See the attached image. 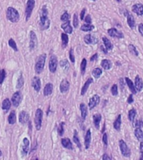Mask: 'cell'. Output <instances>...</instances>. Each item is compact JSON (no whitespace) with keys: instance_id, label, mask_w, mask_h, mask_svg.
Segmentation results:
<instances>
[{"instance_id":"cell-13","label":"cell","mask_w":143,"mask_h":160,"mask_svg":"<svg viewBox=\"0 0 143 160\" xmlns=\"http://www.w3.org/2000/svg\"><path fill=\"white\" fill-rule=\"evenodd\" d=\"M32 87L36 92H40V88H41V81L40 79L38 76H35L32 79Z\"/></svg>"},{"instance_id":"cell-59","label":"cell","mask_w":143,"mask_h":160,"mask_svg":"<svg viewBox=\"0 0 143 160\" xmlns=\"http://www.w3.org/2000/svg\"><path fill=\"white\" fill-rule=\"evenodd\" d=\"M97 58H98V54H95L94 55H92V56L90 57V61L91 62H94L95 60H97Z\"/></svg>"},{"instance_id":"cell-27","label":"cell","mask_w":143,"mask_h":160,"mask_svg":"<svg viewBox=\"0 0 143 160\" xmlns=\"http://www.w3.org/2000/svg\"><path fill=\"white\" fill-rule=\"evenodd\" d=\"M101 115L100 113H97L95 114L93 116V123H94V125L97 129L100 128V123H101Z\"/></svg>"},{"instance_id":"cell-1","label":"cell","mask_w":143,"mask_h":160,"mask_svg":"<svg viewBox=\"0 0 143 160\" xmlns=\"http://www.w3.org/2000/svg\"><path fill=\"white\" fill-rule=\"evenodd\" d=\"M50 21L48 17V9L46 5H44L40 12V26L42 30H45L49 28Z\"/></svg>"},{"instance_id":"cell-58","label":"cell","mask_w":143,"mask_h":160,"mask_svg":"<svg viewBox=\"0 0 143 160\" xmlns=\"http://www.w3.org/2000/svg\"><path fill=\"white\" fill-rule=\"evenodd\" d=\"M119 83H120V88H121V90H123V89H124V86H125L124 79H120Z\"/></svg>"},{"instance_id":"cell-41","label":"cell","mask_w":143,"mask_h":160,"mask_svg":"<svg viewBox=\"0 0 143 160\" xmlns=\"http://www.w3.org/2000/svg\"><path fill=\"white\" fill-rule=\"evenodd\" d=\"M128 48H129V51H130L131 54H132L135 55V56H138L139 53H138V51H137V49L135 48V45H133V44H129Z\"/></svg>"},{"instance_id":"cell-57","label":"cell","mask_w":143,"mask_h":160,"mask_svg":"<svg viewBox=\"0 0 143 160\" xmlns=\"http://www.w3.org/2000/svg\"><path fill=\"white\" fill-rule=\"evenodd\" d=\"M112 158H111L110 155H108L107 153H104V155L102 156V159L103 160H110Z\"/></svg>"},{"instance_id":"cell-61","label":"cell","mask_w":143,"mask_h":160,"mask_svg":"<svg viewBox=\"0 0 143 160\" xmlns=\"http://www.w3.org/2000/svg\"><path fill=\"white\" fill-rule=\"evenodd\" d=\"M116 1H117V2H119V3H120V2H121V0H116Z\"/></svg>"},{"instance_id":"cell-62","label":"cell","mask_w":143,"mask_h":160,"mask_svg":"<svg viewBox=\"0 0 143 160\" xmlns=\"http://www.w3.org/2000/svg\"><path fill=\"white\" fill-rule=\"evenodd\" d=\"M0 156H2V152H1V150H0Z\"/></svg>"},{"instance_id":"cell-60","label":"cell","mask_w":143,"mask_h":160,"mask_svg":"<svg viewBox=\"0 0 143 160\" xmlns=\"http://www.w3.org/2000/svg\"><path fill=\"white\" fill-rule=\"evenodd\" d=\"M101 50L104 53V54H108V50L105 48V46H101Z\"/></svg>"},{"instance_id":"cell-18","label":"cell","mask_w":143,"mask_h":160,"mask_svg":"<svg viewBox=\"0 0 143 160\" xmlns=\"http://www.w3.org/2000/svg\"><path fill=\"white\" fill-rule=\"evenodd\" d=\"M70 89V83L69 81L66 79H63L60 83V90L62 94L64 93H67Z\"/></svg>"},{"instance_id":"cell-10","label":"cell","mask_w":143,"mask_h":160,"mask_svg":"<svg viewBox=\"0 0 143 160\" xmlns=\"http://www.w3.org/2000/svg\"><path fill=\"white\" fill-rule=\"evenodd\" d=\"M12 104L14 105V107H18V105L20 104L21 103V101H22V94H21V93L20 92H16L14 93V94H13V96H12Z\"/></svg>"},{"instance_id":"cell-7","label":"cell","mask_w":143,"mask_h":160,"mask_svg":"<svg viewBox=\"0 0 143 160\" xmlns=\"http://www.w3.org/2000/svg\"><path fill=\"white\" fill-rule=\"evenodd\" d=\"M57 66H58V59L57 57L55 54H52L49 58V68L51 73H55L57 70Z\"/></svg>"},{"instance_id":"cell-39","label":"cell","mask_w":143,"mask_h":160,"mask_svg":"<svg viewBox=\"0 0 143 160\" xmlns=\"http://www.w3.org/2000/svg\"><path fill=\"white\" fill-rule=\"evenodd\" d=\"M135 116H136V110L134 108H131L129 112H128V119L131 122H133L135 119Z\"/></svg>"},{"instance_id":"cell-5","label":"cell","mask_w":143,"mask_h":160,"mask_svg":"<svg viewBox=\"0 0 143 160\" xmlns=\"http://www.w3.org/2000/svg\"><path fill=\"white\" fill-rule=\"evenodd\" d=\"M35 6V0H28L25 8V20L28 21L32 15V12Z\"/></svg>"},{"instance_id":"cell-46","label":"cell","mask_w":143,"mask_h":160,"mask_svg":"<svg viewBox=\"0 0 143 160\" xmlns=\"http://www.w3.org/2000/svg\"><path fill=\"white\" fill-rule=\"evenodd\" d=\"M73 25H74V28H77L79 26V18H78L77 14H74V17H73Z\"/></svg>"},{"instance_id":"cell-32","label":"cell","mask_w":143,"mask_h":160,"mask_svg":"<svg viewBox=\"0 0 143 160\" xmlns=\"http://www.w3.org/2000/svg\"><path fill=\"white\" fill-rule=\"evenodd\" d=\"M94 28H95V26L92 25L91 24H83V25L80 27V30H81V31H84V32H90V31H92Z\"/></svg>"},{"instance_id":"cell-42","label":"cell","mask_w":143,"mask_h":160,"mask_svg":"<svg viewBox=\"0 0 143 160\" xmlns=\"http://www.w3.org/2000/svg\"><path fill=\"white\" fill-rule=\"evenodd\" d=\"M60 67H61L63 69H64V70H68L69 68H70V64H69L68 60H66V59L62 60V61L60 63Z\"/></svg>"},{"instance_id":"cell-44","label":"cell","mask_w":143,"mask_h":160,"mask_svg":"<svg viewBox=\"0 0 143 160\" xmlns=\"http://www.w3.org/2000/svg\"><path fill=\"white\" fill-rule=\"evenodd\" d=\"M111 94L113 96H116L118 95V85L117 84H113L112 87L111 88Z\"/></svg>"},{"instance_id":"cell-2","label":"cell","mask_w":143,"mask_h":160,"mask_svg":"<svg viewBox=\"0 0 143 160\" xmlns=\"http://www.w3.org/2000/svg\"><path fill=\"white\" fill-rule=\"evenodd\" d=\"M46 54H40V56L37 58L36 59V63H35V73L37 74H40L41 73L43 72L44 68V64H45V60H46Z\"/></svg>"},{"instance_id":"cell-15","label":"cell","mask_w":143,"mask_h":160,"mask_svg":"<svg viewBox=\"0 0 143 160\" xmlns=\"http://www.w3.org/2000/svg\"><path fill=\"white\" fill-rule=\"evenodd\" d=\"M134 85L137 92H141L143 89V80L139 75H136L135 78Z\"/></svg>"},{"instance_id":"cell-25","label":"cell","mask_w":143,"mask_h":160,"mask_svg":"<svg viewBox=\"0 0 143 160\" xmlns=\"http://www.w3.org/2000/svg\"><path fill=\"white\" fill-rule=\"evenodd\" d=\"M125 80H126V83H127V86L129 87V89H130V91L131 92V94H135L137 93V91H136V89H135V85H134L133 82L129 78H125Z\"/></svg>"},{"instance_id":"cell-34","label":"cell","mask_w":143,"mask_h":160,"mask_svg":"<svg viewBox=\"0 0 143 160\" xmlns=\"http://www.w3.org/2000/svg\"><path fill=\"white\" fill-rule=\"evenodd\" d=\"M8 122L9 124H14L16 123V113L15 111H12L9 113L8 118Z\"/></svg>"},{"instance_id":"cell-43","label":"cell","mask_w":143,"mask_h":160,"mask_svg":"<svg viewBox=\"0 0 143 160\" xmlns=\"http://www.w3.org/2000/svg\"><path fill=\"white\" fill-rule=\"evenodd\" d=\"M8 45L13 48L15 52H18V48L17 47V44H16L15 41L13 39H10L8 40Z\"/></svg>"},{"instance_id":"cell-38","label":"cell","mask_w":143,"mask_h":160,"mask_svg":"<svg viewBox=\"0 0 143 160\" xmlns=\"http://www.w3.org/2000/svg\"><path fill=\"white\" fill-rule=\"evenodd\" d=\"M73 140H74V143L78 146L79 148H81V144H80V141H79V137H78V133L76 130L74 131V135H73Z\"/></svg>"},{"instance_id":"cell-29","label":"cell","mask_w":143,"mask_h":160,"mask_svg":"<svg viewBox=\"0 0 143 160\" xmlns=\"http://www.w3.org/2000/svg\"><path fill=\"white\" fill-rule=\"evenodd\" d=\"M134 134H135V138H137L138 141H140V142L143 141V131L142 130V128H135V131H134Z\"/></svg>"},{"instance_id":"cell-17","label":"cell","mask_w":143,"mask_h":160,"mask_svg":"<svg viewBox=\"0 0 143 160\" xmlns=\"http://www.w3.org/2000/svg\"><path fill=\"white\" fill-rule=\"evenodd\" d=\"M84 40H85V43L87 44H96L98 43V39L95 38L92 34H86L84 37Z\"/></svg>"},{"instance_id":"cell-45","label":"cell","mask_w":143,"mask_h":160,"mask_svg":"<svg viewBox=\"0 0 143 160\" xmlns=\"http://www.w3.org/2000/svg\"><path fill=\"white\" fill-rule=\"evenodd\" d=\"M64 123L61 122L60 123L59 127H58V134H59L60 136H62L64 134Z\"/></svg>"},{"instance_id":"cell-14","label":"cell","mask_w":143,"mask_h":160,"mask_svg":"<svg viewBox=\"0 0 143 160\" xmlns=\"http://www.w3.org/2000/svg\"><path fill=\"white\" fill-rule=\"evenodd\" d=\"M131 10L133 13H135L138 16H142L143 15V4L142 3H135L132 6Z\"/></svg>"},{"instance_id":"cell-31","label":"cell","mask_w":143,"mask_h":160,"mask_svg":"<svg viewBox=\"0 0 143 160\" xmlns=\"http://www.w3.org/2000/svg\"><path fill=\"white\" fill-rule=\"evenodd\" d=\"M101 67L103 68L104 69H105V70L111 69V67H112V64H111V62L109 59H103L101 61Z\"/></svg>"},{"instance_id":"cell-20","label":"cell","mask_w":143,"mask_h":160,"mask_svg":"<svg viewBox=\"0 0 143 160\" xmlns=\"http://www.w3.org/2000/svg\"><path fill=\"white\" fill-rule=\"evenodd\" d=\"M93 83V79H91V78H90V79H88L86 80V82L85 83V84L83 85V87L81 88V92H80V94L83 96V95H85L86 94V93L87 92L88 88L90 87V85L91 84Z\"/></svg>"},{"instance_id":"cell-28","label":"cell","mask_w":143,"mask_h":160,"mask_svg":"<svg viewBox=\"0 0 143 160\" xmlns=\"http://www.w3.org/2000/svg\"><path fill=\"white\" fill-rule=\"evenodd\" d=\"M102 41H103L105 48H106L108 51H110V50H111L113 48V44H112V43L111 42V40H109V39L107 37H103L102 38Z\"/></svg>"},{"instance_id":"cell-48","label":"cell","mask_w":143,"mask_h":160,"mask_svg":"<svg viewBox=\"0 0 143 160\" xmlns=\"http://www.w3.org/2000/svg\"><path fill=\"white\" fill-rule=\"evenodd\" d=\"M69 18H70V15H69L68 12L67 11H64L63 13V14L60 17V20L63 21V22H65V21H68Z\"/></svg>"},{"instance_id":"cell-3","label":"cell","mask_w":143,"mask_h":160,"mask_svg":"<svg viewBox=\"0 0 143 160\" xmlns=\"http://www.w3.org/2000/svg\"><path fill=\"white\" fill-rule=\"evenodd\" d=\"M6 17L12 23H17L19 20V14L15 8L13 7H8L6 11Z\"/></svg>"},{"instance_id":"cell-23","label":"cell","mask_w":143,"mask_h":160,"mask_svg":"<svg viewBox=\"0 0 143 160\" xmlns=\"http://www.w3.org/2000/svg\"><path fill=\"white\" fill-rule=\"evenodd\" d=\"M127 24H128V26H129L131 28H134L135 27V21L133 15H132L131 14L128 13L127 15Z\"/></svg>"},{"instance_id":"cell-6","label":"cell","mask_w":143,"mask_h":160,"mask_svg":"<svg viewBox=\"0 0 143 160\" xmlns=\"http://www.w3.org/2000/svg\"><path fill=\"white\" fill-rule=\"evenodd\" d=\"M119 147L120 153H121V154H122L124 157L129 158V157L131 156V150H130V148H128L127 143H126L124 140H122V139L119 140Z\"/></svg>"},{"instance_id":"cell-50","label":"cell","mask_w":143,"mask_h":160,"mask_svg":"<svg viewBox=\"0 0 143 160\" xmlns=\"http://www.w3.org/2000/svg\"><path fill=\"white\" fill-rule=\"evenodd\" d=\"M102 142L105 146H107L108 145V136H107V134L106 133H104L103 136H102Z\"/></svg>"},{"instance_id":"cell-22","label":"cell","mask_w":143,"mask_h":160,"mask_svg":"<svg viewBox=\"0 0 143 160\" xmlns=\"http://www.w3.org/2000/svg\"><path fill=\"white\" fill-rule=\"evenodd\" d=\"M90 142H91V132L90 129H88L85 136V147L88 149L90 146Z\"/></svg>"},{"instance_id":"cell-9","label":"cell","mask_w":143,"mask_h":160,"mask_svg":"<svg viewBox=\"0 0 143 160\" xmlns=\"http://www.w3.org/2000/svg\"><path fill=\"white\" fill-rule=\"evenodd\" d=\"M100 100H101V98L99 95L95 94L94 96H92L90 98V101H89V104H88V107L90 110H92L93 108H95V107L99 104L100 103Z\"/></svg>"},{"instance_id":"cell-36","label":"cell","mask_w":143,"mask_h":160,"mask_svg":"<svg viewBox=\"0 0 143 160\" xmlns=\"http://www.w3.org/2000/svg\"><path fill=\"white\" fill-rule=\"evenodd\" d=\"M24 77H23V74H22V73H20V75H19V77H18V81H17V84H16V88H21L23 86H24Z\"/></svg>"},{"instance_id":"cell-51","label":"cell","mask_w":143,"mask_h":160,"mask_svg":"<svg viewBox=\"0 0 143 160\" xmlns=\"http://www.w3.org/2000/svg\"><path fill=\"white\" fill-rule=\"evenodd\" d=\"M135 128H142L143 127V121L142 120H136L135 123Z\"/></svg>"},{"instance_id":"cell-53","label":"cell","mask_w":143,"mask_h":160,"mask_svg":"<svg viewBox=\"0 0 143 160\" xmlns=\"http://www.w3.org/2000/svg\"><path fill=\"white\" fill-rule=\"evenodd\" d=\"M140 153H141L140 159L143 160V141H142L141 144H140Z\"/></svg>"},{"instance_id":"cell-52","label":"cell","mask_w":143,"mask_h":160,"mask_svg":"<svg viewBox=\"0 0 143 160\" xmlns=\"http://www.w3.org/2000/svg\"><path fill=\"white\" fill-rule=\"evenodd\" d=\"M84 20H85V22H86V24H91V22H92L91 17H90V15H89V14L85 17Z\"/></svg>"},{"instance_id":"cell-24","label":"cell","mask_w":143,"mask_h":160,"mask_svg":"<svg viewBox=\"0 0 143 160\" xmlns=\"http://www.w3.org/2000/svg\"><path fill=\"white\" fill-rule=\"evenodd\" d=\"M53 89L54 86L51 83H49L45 85V87L44 88V96H49L52 93H53Z\"/></svg>"},{"instance_id":"cell-19","label":"cell","mask_w":143,"mask_h":160,"mask_svg":"<svg viewBox=\"0 0 143 160\" xmlns=\"http://www.w3.org/2000/svg\"><path fill=\"white\" fill-rule=\"evenodd\" d=\"M61 144L63 146L64 148H67V149H70L72 150L74 148H73V144H72V142L70 141V138H62L61 139Z\"/></svg>"},{"instance_id":"cell-21","label":"cell","mask_w":143,"mask_h":160,"mask_svg":"<svg viewBox=\"0 0 143 160\" xmlns=\"http://www.w3.org/2000/svg\"><path fill=\"white\" fill-rule=\"evenodd\" d=\"M61 28L63 29L65 33H72L73 32V28L70 25V21H65L62 25H61Z\"/></svg>"},{"instance_id":"cell-26","label":"cell","mask_w":143,"mask_h":160,"mask_svg":"<svg viewBox=\"0 0 143 160\" xmlns=\"http://www.w3.org/2000/svg\"><path fill=\"white\" fill-rule=\"evenodd\" d=\"M79 109H80V113H81V118H82V119L85 120L86 119V116H87L88 113L87 106L85 104H80Z\"/></svg>"},{"instance_id":"cell-12","label":"cell","mask_w":143,"mask_h":160,"mask_svg":"<svg viewBox=\"0 0 143 160\" xmlns=\"http://www.w3.org/2000/svg\"><path fill=\"white\" fill-rule=\"evenodd\" d=\"M29 152V140L27 138H24L23 144L21 147V153L23 156H26Z\"/></svg>"},{"instance_id":"cell-40","label":"cell","mask_w":143,"mask_h":160,"mask_svg":"<svg viewBox=\"0 0 143 160\" xmlns=\"http://www.w3.org/2000/svg\"><path fill=\"white\" fill-rule=\"evenodd\" d=\"M86 66H87V61L86 58H83L80 64V71H81V74L83 75L86 73Z\"/></svg>"},{"instance_id":"cell-56","label":"cell","mask_w":143,"mask_h":160,"mask_svg":"<svg viewBox=\"0 0 143 160\" xmlns=\"http://www.w3.org/2000/svg\"><path fill=\"white\" fill-rule=\"evenodd\" d=\"M134 102V99H133V95L132 94H131L130 96L128 97V99H127V103L129 104H132Z\"/></svg>"},{"instance_id":"cell-4","label":"cell","mask_w":143,"mask_h":160,"mask_svg":"<svg viewBox=\"0 0 143 160\" xmlns=\"http://www.w3.org/2000/svg\"><path fill=\"white\" fill-rule=\"evenodd\" d=\"M42 121H43V111L42 109L38 108L35 112V116H34V125L36 129L39 131L42 127Z\"/></svg>"},{"instance_id":"cell-47","label":"cell","mask_w":143,"mask_h":160,"mask_svg":"<svg viewBox=\"0 0 143 160\" xmlns=\"http://www.w3.org/2000/svg\"><path fill=\"white\" fill-rule=\"evenodd\" d=\"M6 78V72L4 69H2L0 70V85L3 83V81Z\"/></svg>"},{"instance_id":"cell-16","label":"cell","mask_w":143,"mask_h":160,"mask_svg":"<svg viewBox=\"0 0 143 160\" xmlns=\"http://www.w3.org/2000/svg\"><path fill=\"white\" fill-rule=\"evenodd\" d=\"M29 113L25 111H21L19 113V116H18V121L20 123L22 124H25L29 122Z\"/></svg>"},{"instance_id":"cell-63","label":"cell","mask_w":143,"mask_h":160,"mask_svg":"<svg viewBox=\"0 0 143 160\" xmlns=\"http://www.w3.org/2000/svg\"><path fill=\"white\" fill-rule=\"evenodd\" d=\"M91 1H96V0H91Z\"/></svg>"},{"instance_id":"cell-35","label":"cell","mask_w":143,"mask_h":160,"mask_svg":"<svg viewBox=\"0 0 143 160\" xmlns=\"http://www.w3.org/2000/svg\"><path fill=\"white\" fill-rule=\"evenodd\" d=\"M101 74H102V70L100 68H95L93 69V71H92V75H93V77L95 79H98L101 76Z\"/></svg>"},{"instance_id":"cell-49","label":"cell","mask_w":143,"mask_h":160,"mask_svg":"<svg viewBox=\"0 0 143 160\" xmlns=\"http://www.w3.org/2000/svg\"><path fill=\"white\" fill-rule=\"evenodd\" d=\"M70 59L72 64H75V55H74V50H73V48H70Z\"/></svg>"},{"instance_id":"cell-30","label":"cell","mask_w":143,"mask_h":160,"mask_svg":"<svg viewBox=\"0 0 143 160\" xmlns=\"http://www.w3.org/2000/svg\"><path fill=\"white\" fill-rule=\"evenodd\" d=\"M120 126H121V115L119 114L116 118V119L115 120V122L113 123V127L116 130L120 131Z\"/></svg>"},{"instance_id":"cell-8","label":"cell","mask_w":143,"mask_h":160,"mask_svg":"<svg viewBox=\"0 0 143 160\" xmlns=\"http://www.w3.org/2000/svg\"><path fill=\"white\" fill-rule=\"evenodd\" d=\"M29 39H30V40H29V48H30L31 51H33L36 48L37 44H38V39H37V36H36L35 33L34 31L30 32Z\"/></svg>"},{"instance_id":"cell-33","label":"cell","mask_w":143,"mask_h":160,"mask_svg":"<svg viewBox=\"0 0 143 160\" xmlns=\"http://www.w3.org/2000/svg\"><path fill=\"white\" fill-rule=\"evenodd\" d=\"M11 107V102L8 98H6L3 101V104H2V108L3 110H4L5 112H8Z\"/></svg>"},{"instance_id":"cell-11","label":"cell","mask_w":143,"mask_h":160,"mask_svg":"<svg viewBox=\"0 0 143 160\" xmlns=\"http://www.w3.org/2000/svg\"><path fill=\"white\" fill-rule=\"evenodd\" d=\"M107 32H108V34L112 38H116V39H123L124 38V34L115 28H109Z\"/></svg>"},{"instance_id":"cell-37","label":"cell","mask_w":143,"mask_h":160,"mask_svg":"<svg viewBox=\"0 0 143 160\" xmlns=\"http://www.w3.org/2000/svg\"><path fill=\"white\" fill-rule=\"evenodd\" d=\"M61 40H62V47L65 48L68 45L69 43V37L67 35V33H61Z\"/></svg>"},{"instance_id":"cell-55","label":"cell","mask_w":143,"mask_h":160,"mask_svg":"<svg viewBox=\"0 0 143 160\" xmlns=\"http://www.w3.org/2000/svg\"><path fill=\"white\" fill-rule=\"evenodd\" d=\"M138 31L143 37V24H140L138 25Z\"/></svg>"},{"instance_id":"cell-54","label":"cell","mask_w":143,"mask_h":160,"mask_svg":"<svg viewBox=\"0 0 143 160\" xmlns=\"http://www.w3.org/2000/svg\"><path fill=\"white\" fill-rule=\"evenodd\" d=\"M86 12V8H83L82 11H81V13H80V19H81V20H84Z\"/></svg>"}]
</instances>
